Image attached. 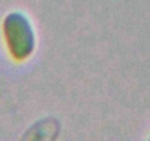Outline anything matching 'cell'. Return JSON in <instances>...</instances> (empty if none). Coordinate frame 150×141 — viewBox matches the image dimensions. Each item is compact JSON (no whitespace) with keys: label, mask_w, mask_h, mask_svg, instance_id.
I'll use <instances>...</instances> for the list:
<instances>
[{"label":"cell","mask_w":150,"mask_h":141,"mask_svg":"<svg viewBox=\"0 0 150 141\" xmlns=\"http://www.w3.org/2000/svg\"><path fill=\"white\" fill-rule=\"evenodd\" d=\"M2 34L6 50L15 62H25L35 50V30L22 11L9 12L2 21Z\"/></svg>","instance_id":"6da1fadb"}]
</instances>
